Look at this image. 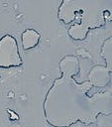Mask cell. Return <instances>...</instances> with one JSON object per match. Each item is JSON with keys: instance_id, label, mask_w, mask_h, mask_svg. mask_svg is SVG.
Returning <instances> with one entry per match:
<instances>
[{"instance_id": "7a4b0ae2", "label": "cell", "mask_w": 112, "mask_h": 127, "mask_svg": "<svg viewBox=\"0 0 112 127\" xmlns=\"http://www.w3.org/2000/svg\"><path fill=\"white\" fill-rule=\"evenodd\" d=\"M23 65L16 38L6 34L0 38V68H13Z\"/></svg>"}, {"instance_id": "6da1fadb", "label": "cell", "mask_w": 112, "mask_h": 127, "mask_svg": "<svg viewBox=\"0 0 112 127\" xmlns=\"http://www.w3.org/2000/svg\"><path fill=\"white\" fill-rule=\"evenodd\" d=\"M58 65L61 75L52 83L43 105L46 121L51 126L69 127L76 122L89 125L100 114H111L110 91L89 95L91 81L78 82L74 78L79 71V62L75 56L63 57Z\"/></svg>"}, {"instance_id": "3957f363", "label": "cell", "mask_w": 112, "mask_h": 127, "mask_svg": "<svg viewBox=\"0 0 112 127\" xmlns=\"http://www.w3.org/2000/svg\"><path fill=\"white\" fill-rule=\"evenodd\" d=\"M82 0H63L58 9V18L64 23H69L74 18L76 6Z\"/></svg>"}, {"instance_id": "277c9868", "label": "cell", "mask_w": 112, "mask_h": 127, "mask_svg": "<svg viewBox=\"0 0 112 127\" xmlns=\"http://www.w3.org/2000/svg\"><path fill=\"white\" fill-rule=\"evenodd\" d=\"M40 41H41V34L35 29L32 28L26 29L21 34V43L25 51L33 50L40 44Z\"/></svg>"}, {"instance_id": "5b68a950", "label": "cell", "mask_w": 112, "mask_h": 127, "mask_svg": "<svg viewBox=\"0 0 112 127\" xmlns=\"http://www.w3.org/2000/svg\"><path fill=\"white\" fill-rule=\"evenodd\" d=\"M89 78L92 85H96L97 87L105 86L110 81V78L108 77V71H102L101 66L92 67L89 73Z\"/></svg>"}, {"instance_id": "8992f818", "label": "cell", "mask_w": 112, "mask_h": 127, "mask_svg": "<svg viewBox=\"0 0 112 127\" xmlns=\"http://www.w3.org/2000/svg\"><path fill=\"white\" fill-rule=\"evenodd\" d=\"M101 55H102L103 58L106 59V63L108 64L107 68L111 70V37L103 43Z\"/></svg>"}]
</instances>
